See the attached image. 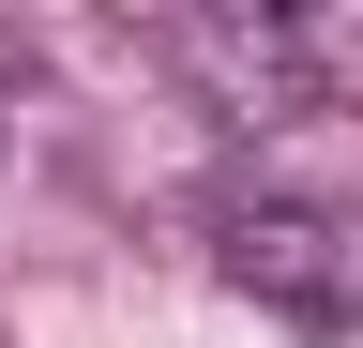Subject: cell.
<instances>
[{
	"label": "cell",
	"instance_id": "cell-1",
	"mask_svg": "<svg viewBox=\"0 0 363 348\" xmlns=\"http://www.w3.org/2000/svg\"><path fill=\"white\" fill-rule=\"evenodd\" d=\"M212 273L242 303H272V318H303V333H348L363 318V228L318 212V197H242L212 228Z\"/></svg>",
	"mask_w": 363,
	"mask_h": 348
},
{
	"label": "cell",
	"instance_id": "cell-2",
	"mask_svg": "<svg viewBox=\"0 0 363 348\" xmlns=\"http://www.w3.org/2000/svg\"><path fill=\"white\" fill-rule=\"evenodd\" d=\"M167 61L212 91V121H303L318 106L303 16H167Z\"/></svg>",
	"mask_w": 363,
	"mask_h": 348
},
{
	"label": "cell",
	"instance_id": "cell-3",
	"mask_svg": "<svg viewBox=\"0 0 363 348\" xmlns=\"http://www.w3.org/2000/svg\"><path fill=\"white\" fill-rule=\"evenodd\" d=\"M303 61H318V106H363V16H303Z\"/></svg>",
	"mask_w": 363,
	"mask_h": 348
}]
</instances>
